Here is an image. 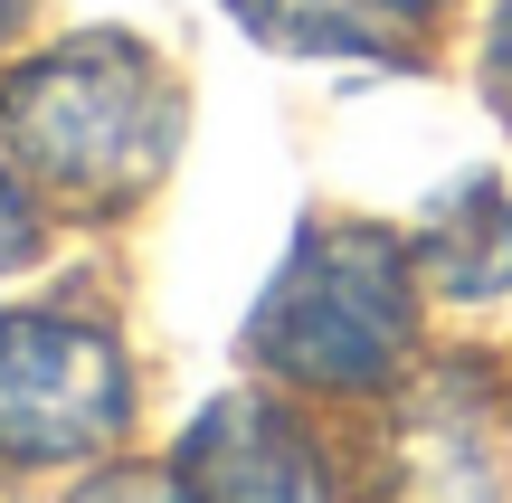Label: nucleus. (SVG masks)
Returning <instances> with one entry per match:
<instances>
[{"label": "nucleus", "mask_w": 512, "mask_h": 503, "mask_svg": "<svg viewBox=\"0 0 512 503\" xmlns=\"http://www.w3.org/2000/svg\"><path fill=\"white\" fill-rule=\"evenodd\" d=\"M0 143L38 190L76 209H124L162 181L181 143V95L133 38H76L0 86Z\"/></svg>", "instance_id": "1"}, {"label": "nucleus", "mask_w": 512, "mask_h": 503, "mask_svg": "<svg viewBox=\"0 0 512 503\" xmlns=\"http://www.w3.org/2000/svg\"><path fill=\"white\" fill-rule=\"evenodd\" d=\"M389 228L313 219L247 323V352L304 390H380L418 342V276Z\"/></svg>", "instance_id": "2"}, {"label": "nucleus", "mask_w": 512, "mask_h": 503, "mask_svg": "<svg viewBox=\"0 0 512 503\" xmlns=\"http://www.w3.org/2000/svg\"><path fill=\"white\" fill-rule=\"evenodd\" d=\"M133 371L95 323L57 314H0V456L10 466H57L124 428Z\"/></svg>", "instance_id": "3"}, {"label": "nucleus", "mask_w": 512, "mask_h": 503, "mask_svg": "<svg viewBox=\"0 0 512 503\" xmlns=\"http://www.w3.org/2000/svg\"><path fill=\"white\" fill-rule=\"evenodd\" d=\"M181 485L190 503H332L313 447L256 399H219L181 447Z\"/></svg>", "instance_id": "4"}, {"label": "nucleus", "mask_w": 512, "mask_h": 503, "mask_svg": "<svg viewBox=\"0 0 512 503\" xmlns=\"http://www.w3.org/2000/svg\"><path fill=\"white\" fill-rule=\"evenodd\" d=\"M399 494L408 503H494V409H484L475 371H437L418 399L399 409Z\"/></svg>", "instance_id": "5"}, {"label": "nucleus", "mask_w": 512, "mask_h": 503, "mask_svg": "<svg viewBox=\"0 0 512 503\" xmlns=\"http://www.w3.org/2000/svg\"><path fill=\"white\" fill-rule=\"evenodd\" d=\"M285 57H418L446 0H228Z\"/></svg>", "instance_id": "6"}, {"label": "nucleus", "mask_w": 512, "mask_h": 503, "mask_svg": "<svg viewBox=\"0 0 512 503\" xmlns=\"http://www.w3.org/2000/svg\"><path fill=\"white\" fill-rule=\"evenodd\" d=\"M418 266L437 295L456 304H494L512 295V200L494 171H465L456 190H437L418 219Z\"/></svg>", "instance_id": "7"}, {"label": "nucleus", "mask_w": 512, "mask_h": 503, "mask_svg": "<svg viewBox=\"0 0 512 503\" xmlns=\"http://www.w3.org/2000/svg\"><path fill=\"white\" fill-rule=\"evenodd\" d=\"M76 503H190L181 475H95Z\"/></svg>", "instance_id": "8"}, {"label": "nucleus", "mask_w": 512, "mask_h": 503, "mask_svg": "<svg viewBox=\"0 0 512 503\" xmlns=\"http://www.w3.org/2000/svg\"><path fill=\"white\" fill-rule=\"evenodd\" d=\"M484 95L512 114V0H494V29H484Z\"/></svg>", "instance_id": "9"}, {"label": "nucleus", "mask_w": 512, "mask_h": 503, "mask_svg": "<svg viewBox=\"0 0 512 503\" xmlns=\"http://www.w3.org/2000/svg\"><path fill=\"white\" fill-rule=\"evenodd\" d=\"M29 238H38V228H29V200H19V181L0 171V276L29 257Z\"/></svg>", "instance_id": "10"}, {"label": "nucleus", "mask_w": 512, "mask_h": 503, "mask_svg": "<svg viewBox=\"0 0 512 503\" xmlns=\"http://www.w3.org/2000/svg\"><path fill=\"white\" fill-rule=\"evenodd\" d=\"M19 10H29V0H0V38H10V29H19Z\"/></svg>", "instance_id": "11"}]
</instances>
